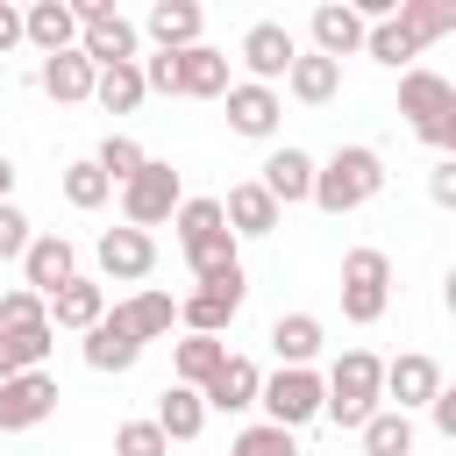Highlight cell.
<instances>
[{
  "label": "cell",
  "mask_w": 456,
  "mask_h": 456,
  "mask_svg": "<svg viewBox=\"0 0 456 456\" xmlns=\"http://www.w3.org/2000/svg\"><path fill=\"white\" fill-rule=\"evenodd\" d=\"M221 107H228V128H235V135H249V142H271V135H278V121H285L278 86H249V78H235V86L221 93Z\"/></svg>",
  "instance_id": "12"
},
{
  "label": "cell",
  "mask_w": 456,
  "mask_h": 456,
  "mask_svg": "<svg viewBox=\"0 0 456 456\" xmlns=\"http://www.w3.org/2000/svg\"><path fill=\"white\" fill-rule=\"evenodd\" d=\"M150 420H157V435H164V442H200V428H207V406H200V392H192V385H164Z\"/></svg>",
  "instance_id": "26"
},
{
  "label": "cell",
  "mask_w": 456,
  "mask_h": 456,
  "mask_svg": "<svg viewBox=\"0 0 456 456\" xmlns=\"http://www.w3.org/2000/svg\"><path fill=\"white\" fill-rule=\"evenodd\" d=\"M21 43H36L43 57L78 50V14H71V0H36V7H21Z\"/></svg>",
  "instance_id": "20"
},
{
  "label": "cell",
  "mask_w": 456,
  "mask_h": 456,
  "mask_svg": "<svg viewBox=\"0 0 456 456\" xmlns=\"http://www.w3.org/2000/svg\"><path fill=\"white\" fill-rule=\"evenodd\" d=\"M256 185H264V192L278 200V214H285V207H299V200H314V157L285 142V150H271V157L256 164Z\"/></svg>",
  "instance_id": "17"
},
{
  "label": "cell",
  "mask_w": 456,
  "mask_h": 456,
  "mask_svg": "<svg viewBox=\"0 0 456 456\" xmlns=\"http://www.w3.org/2000/svg\"><path fill=\"white\" fill-rule=\"evenodd\" d=\"M385 192V157L370 142H342L328 164H314V207L321 214H356Z\"/></svg>",
  "instance_id": "2"
},
{
  "label": "cell",
  "mask_w": 456,
  "mask_h": 456,
  "mask_svg": "<svg viewBox=\"0 0 456 456\" xmlns=\"http://www.w3.org/2000/svg\"><path fill=\"white\" fill-rule=\"evenodd\" d=\"M428 413H435V435H456V392H449V385L428 399Z\"/></svg>",
  "instance_id": "44"
},
{
  "label": "cell",
  "mask_w": 456,
  "mask_h": 456,
  "mask_svg": "<svg viewBox=\"0 0 456 456\" xmlns=\"http://www.w3.org/2000/svg\"><path fill=\"white\" fill-rule=\"evenodd\" d=\"M28 235H36V221H28V214H21L14 200H0V264H21Z\"/></svg>",
  "instance_id": "41"
},
{
  "label": "cell",
  "mask_w": 456,
  "mask_h": 456,
  "mask_svg": "<svg viewBox=\"0 0 456 456\" xmlns=\"http://www.w3.org/2000/svg\"><path fill=\"white\" fill-rule=\"evenodd\" d=\"M200 28H207L200 0H157V7L142 14V28H135V36H150L157 50H192V43H200Z\"/></svg>",
  "instance_id": "21"
},
{
  "label": "cell",
  "mask_w": 456,
  "mask_h": 456,
  "mask_svg": "<svg viewBox=\"0 0 456 456\" xmlns=\"http://www.w3.org/2000/svg\"><path fill=\"white\" fill-rule=\"evenodd\" d=\"M399 114H406V128H413L435 157L456 150V86H449L442 71H428V64L399 71Z\"/></svg>",
  "instance_id": "3"
},
{
  "label": "cell",
  "mask_w": 456,
  "mask_h": 456,
  "mask_svg": "<svg viewBox=\"0 0 456 456\" xmlns=\"http://www.w3.org/2000/svg\"><path fill=\"white\" fill-rule=\"evenodd\" d=\"M285 93H292L299 107H328V100L342 93V64H328V57L299 50V57H292V71H285Z\"/></svg>",
  "instance_id": "28"
},
{
  "label": "cell",
  "mask_w": 456,
  "mask_h": 456,
  "mask_svg": "<svg viewBox=\"0 0 456 456\" xmlns=\"http://www.w3.org/2000/svg\"><path fill=\"white\" fill-rule=\"evenodd\" d=\"M107 321H114L121 335H135V342L150 349V342H164V335L178 328V299H171V292H157V285H142V292L114 299V306H107Z\"/></svg>",
  "instance_id": "13"
},
{
  "label": "cell",
  "mask_w": 456,
  "mask_h": 456,
  "mask_svg": "<svg viewBox=\"0 0 456 456\" xmlns=\"http://www.w3.org/2000/svg\"><path fill=\"white\" fill-rule=\"evenodd\" d=\"M43 314H50V328L86 335V328L107 314V285H100V278H71V285H57V292L43 299Z\"/></svg>",
  "instance_id": "19"
},
{
  "label": "cell",
  "mask_w": 456,
  "mask_h": 456,
  "mask_svg": "<svg viewBox=\"0 0 456 456\" xmlns=\"http://www.w3.org/2000/svg\"><path fill=\"white\" fill-rule=\"evenodd\" d=\"M228 456H299V435H285V428H271V420H249V428L228 442Z\"/></svg>",
  "instance_id": "38"
},
{
  "label": "cell",
  "mask_w": 456,
  "mask_h": 456,
  "mask_svg": "<svg viewBox=\"0 0 456 456\" xmlns=\"http://www.w3.org/2000/svg\"><path fill=\"white\" fill-rule=\"evenodd\" d=\"M306 36H314V57H328V64L363 57V21H356L349 0H321V7L306 14Z\"/></svg>",
  "instance_id": "16"
},
{
  "label": "cell",
  "mask_w": 456,
  "mask_h": 456,
  "mask_svg": "<svg viewBox=\"0 0 456 456\" xmlns=\"http://www.w3.org/2000/svg\"><path fill=\"white\" fill-rule=\"evenodd\" d=\"M256 406H264L271 428L299 435L306 420H321V370H314V363H306V370H271V378L256 385Z\"/></svg>",
  "instance_id": "7"
},
{
  "label": "cell",
  "mask_w": 456,
  "mask_h": 456,
  "mask_svg": "<svg viewBox=\"0 0 456 456\" xmlns=\"http://www.w3.org/2000/svg\"><path fill=\"white\" fill-rule=\"evenodd\" d=\"M363 57H378V64H392V71H413L420 43H413L399 21H370V28H363Z\"/></svg>",
  "instance_id": "36"
},
{
  "label": "cell",
  "mask_w": 456,
  "mask_h": 456,
  "mask_svg": "<svg viewBox=\"0 0 456 456\" xmlns=\"http://www.w3.org/2000/svg\"><path fill=\"white\" fill-rule=\"evenodd\" d=\"M14 43H21V7H7V0H0V57H7Z\"/></svg>",
  "instance_id": "45"
},
{
  "label": "cell",
  "mask_w": 456,
  "mask_h": 456,
  "mask_svg": "<svg viewBox=\"0 0 456 456\" xmlns=\"http://www.w3.org/2000/svg\"><path fill=\"white\" fill-rule=\"evenodd\" d=\"M235 314H242V299H228V292H192V299H178V328H185V335H228Z\"/></svg>",
  "instance_id": "31"
},
{
  "label": "cell",
  "mask_w": 456,
  "mask_h": 456,
  "mask_svg": "<svg viewBox=\"0 0 456 456\" xmlns=\"http://www.w3.org/2000/svg\"><path fill=\"white\" fill-rule=\"evenodd\" d=\"M114 456H171V442L157 435V420H121L114 428Z\"/></svg>",
  "instance_id": "40"
},
{
  "label": "cell",
  "mask_w": 456,
  "mask_h": 456,
  "mask_svg": "<svg viewBox=\"0 0 456 456\" xmlns=\"http://www.w3.org/2000/svg\"><path fill=\"white\" fill-rule=\"evenodd\" d=\"M78 278V249H71V235H28V249H21V285L36 292V299H50L57 285H71Z\"/></svg>",
  "instance_id": "15"
},
{
  "label": "cell",
  "mask_w": 456,
  "mask_h": 456,
  "mask_svg": "<svg viewBox=\"0 0 456 456\" xmlns=\"http://www.w3.org/2000/svg\"><path fill=\"white\" fill-rule=\"evenodd\" d=\"M93 100H100L107 114H135L150 93H142V71H135V64H100V78H93Z\"/></svg>",
  "instance_id": "34"
},
{
  "label": "cell",
  "mask_w": 456,
  "mask_h": 456,
  "mask_svg": "<svg viewBox=\"0 0 456 456\" xmlns=\"http://www.w3.org/2000/svg\"><path fill=\"white\" fill-rule=\"evenodd\" d=\"M428 200L435 207H456V157H435L428 164Z\"/></svg>",
  "instance_id": "43"
},
{
  "label": "cell",
  "mask_w": 456,
  "mask_h": 456,
  "mask_svg": "<svg viewBox=\"0 0 456 456\" xmlns=\"http://www.w3.org/2000/svg\"><path fill=\"white\" fill-rule=\"evenodd\" d=\"M0 200H14V164L0 157Z\"/></svg>",
  "instance_id": "46"
},
{
  "label": "cell",
  "mask_w": 456,
  "mask_h": 456,
  "mask_svg": "<svg viewBox=\"0 0 456 456\" xmlns=\"http://www.w3.org/2000/svg\"><path fill=\"white\" fill-rule=\"evenodd\" d=\"M71 14H78V57H86L93 71L142 57V36H135V21H128L114 0H71Z\"/></svg>",
  "instance_id": "5"
},
{
  "label": "cell",
  "mask_w": 456,
  "mask_h": 456,
  "mask_svg": "<svg viewBox=\"0 0 456 456\" xmlns=\"http://www.w3.org/2000/svg\"><path fill=\"white\" fill-rule=\"evenodd\" d=\"M256 385H264V370H256V356H242V349H228V356L214 363V378L200 385V406H207V413H249V406H256Z\"/></svg>",
  "instance_id": "14"
},
{
  "label": "cell",
  "mask_w": 456,
  "mask_h": 456,
  "mask_svg": "<svg viewBox=\"0 0 456 456\" xmlns=\"http://www.w3.org/2000/svg\"><path fill=\"white\" fill-rule=\"evenodd\" d=\"M392 21H399L413 43H435V36H449V28H456V0H399V7H392Z\"/></svg>",
  "instance_id": "33"
},
{
  "label": "cell",
  "mask_w": 456,
  "mask_h": 456,
  "mask_svg": "<svg viewBox=\"0 0 456 456\" xmlns=\"http://www.w3.org/2000/svg\"><path fill=\"white\" fill-rule=\"evenodd\" d=\"M221 356H228L221 335H178V342H171V385H192V392H200Z\"/></svg>",
  "instance_id": "30"
},
{
  "label": "cell",
  "mask_w": 456,
  "mask_h": 456,
  "mask_svg": "<svg viewBox=\"0 0 456 456\" xmlns=\"http://www.w3.org/2000/svg\"><path fill=\"white\" fill-rule=\"evenodd\" d=\"M57 378L50 370H21V378H0V435H28L57 413Z\"/></svg>",
  "instance_id": "8"
},
{
  "label": "cell",
  "mask_w": 456,
  "mask_h": 456,
  "mask_svg": "<svg viewBox=\"0 0 456 456\" xmlns=\"http://www.w3.org/2000/svg\"><path fill=\"white\" fill-rule=\"evenodd\" d=\"M57 185H64V200H71L78 214H93V207H107V192H114V185L100 178V164H93V157H78V164H64V178H57Z\"/></svg>",
  "instance_id": "37"
},
{
  "label": "cell",
  "mask_w": 456,
  "mask_h": 456,
  "mask_svg": "<svg viewBox=\"0 0 456 456\" xmlns=\"http://www.w3.org/2000/svg\"><path fill=\"white\" fill-rule=\"evenodd\" d=\"M93 164H100V178H107V185L121 192V185H128V178H135V171L150 164V150H142L135 135H121V128H114V135H107V142L93 150Z\"/></svg>",
  "instance_id": "35"
},
{
  "label": "cell",
  "mask_w": 456,
  "mask_h": 456,
  "mask_svg": "<svg viewBox=\"0 0 456 456\" xmlns=\"http://www.w3.org/2000/svg\"><path fill=\"white\" fill-rule=\"evenodd\" d=\"M363 456H413V413H392V406H378L363 428Z\"/></svg>",
  "instance_id": "32"
},
{
  "label": "cell",
  "mask_w": 456,
  "mask_h": 456,
  "mask_svg": "<svg viewBox=\"0 0 456 456\" xmlns=\"http://www.w3.org/2000/svg\"><path fill=\"white\" fill-rule=\"evenodd\" d=\"M57 349V328L36 321V328H0V378H21V370H43Z\"/></svg>",
  "instance_id": "27"
},
{
  "label": "cell",
  "mask_w": 456,
  "mask_h": 456,
  "mask_svg": "<svg viewBox=\"0 0 456 456\" xmlns=\"http://www.w3.org/2000/svg\"><path fill=\"white\" fill-rule=\"evenodd\" d=\"M221 221H228V235H235V242H256V235H271V228H278V200H271L256 178H242V185H228Z\"/></svg>",
  "instance_id": "18"
},
{
  "label": "cell",
  "mask_w": 456,
  "mask_h": 456,
  "mask_svg": "<svg viewBox=\"0 0 456 456\" xmlns=\"http://www.w3.org/2000/svg\"><path fill=\"white\" fill-rule=\"evenodd\" d=\"M185 271H192V285H221V278H235V271H242L235 235H228V228H214V235L185 242Z\"/></svg>",
  "instance_id": "29"
},
{
  "label": "cell",
  "mask_w": 456,
  "mask_h": 456,
  "mask_svg": "<svg viewBox=\"0 0 456 456\" xmlns=\"http://www.w3.org/2000/svg\"><path fill=\"white\" fill-rule=\"evenodd\" d=\"M78 356H86V370H100V378H121V370H135V363H142V342H135V335H121V328L100 314V321L86 328Z\"/></svg>",
  "instance_id": "22"
},
{
  "label": "cell",
  "mask_w": 456,
  "mask_h": 456,
  "mask_svg": "<svg viewBox=\"0 0 456 456\" xmlns=\"http://www.w3.org/2000/svg\"><path fill=\"white\" fill-rule=\"evenodd\" d=\"M378 406H385V356L342 349V356L321 370V413H328L335 428H363Z\"/></svg>",
  "instance_id": "1"
},
{
  "label": "cell",
  "mask_w": 456,
  "mask_h": 456,
  "mask_svg": "<svg viewBox=\"0 0 456 456\" xmlns=\"http://www.w3.org/2000/svg\"><path fill=\"white\" fill-rule=\"evenodd\" d=\"M385 306H392V256L370 249V242H356L342 256V321L349 328H378Z\"/></svg>",
  "instance_id": "4"
},
{
  "label": "cell",
  "mask_w": 456,
  "mask_h": 456,
  "mask_svg": "<svg viewBox=\"0 0 456 456\" xmlns=\"http://www.w3.org/2000/svg\"><path fill=\"white\" fill-rule=\"evenodd\" d=\"M93 78H100V71H93L78 50H57V57H43V64H36V86H43L57 107H78V100H93Z\"/></svg>",
  "instance_id": "25"
},
{
  "label": "cell",
  "mask_w": 456,
  "mask_h": 456,
  "mask_svg": "<svg viewBox=\"0 0 456 456\" xmlns=\"http://www.w3.org/2000/svg\"><path fill=\"white\" fill-rule=\"evenodd\" d=\"M171 228H178V249H185V242H200V235H214V228H228V221H221V200H178V214H171Z\"/></svg>",
  "instance_id": "39"
},
{
  "label": "cell",
  "mask_w": 456,
  "mask_h": 456,
  "mask_svg": "<svg viewBox=\"0 0 456 456\" xmlns=\"http://www.w3.org/2000/svg\"><path fill=\"white\" fill-rule=\"evenodd\" d=\"M178 200H185V178H178L164 157H150V164H142V171L121 185V221L150 235V228H164V221L178 214Z\"/></svg>",
  "instance_id": "6"
},
{
  "label": "cell",
  "mask_w": 456,
  "mask_h": 456,
  "mask_svg": "<svg viewBox=\"0 0 456 456\" xmlns=\"http://www.w3.org/2000/svg\"><path fill=\"white\" fill-rule=\"evenodd\" d=\"M442 385H449V378H442V363H435L428 349H406V356L385 363V406H392V413H420Z\"/></svg>",
  "instance_id": "11"
},
{
  "label": "cell",
  "mask_w": 456,
  "mask_h": 456,
  "mask_svg": "<svg viewBox=\"0 0 456 456\" xmlns=\"http://www.w3.org/2000/svg\"><path fill=\"white\" fill-rule=\"evenodd\" d=\"M321 342H328L321 314H278V321H271V349H278V370H306V363L321 356Z\"/></svg>",
  "instance_id": "24"
},
{
  "label": "cell",
  "mask_w": 456,
  "mask_h": 456,
  "mask_svg": "<svg viewBox=\"0 0 456 456\" xmlns=\"http://www.w3.org/2000/svg\"><path fill=\"white\" fill-rule=\"evenodd\" d=\"M235 57L249 64V86H278V78L292 71V57H299V36H292L285 21H249Z\"/></svg>",
  "instance_id": "9"
},
{
  "label": "cell",
  "mask_w": 456,
  "mask_h": 456,
  "mask_svg": "<svg viewBox=\"0 0 456 456\" xmlns=\"http://www.w3.org/2000/svg\"><path fill=\"white\" fill-rule=\"evenodd\" d=\"M36 321H50L43 299H36L28 285H7V292H0V328H36Z\"/></svg>",
  "instance_id": "42"
},
{
  "label": "cell",
  "mask_w": 456,
  "mask_h": 456,
  "mask_svg": "<svg viewBox=\"0 0 456 456\" xmlns=\"http://www.w3.org/2000/svg\"><path fill=\"white\" fill-rule=\"evenodd\" d=\"M235 78H228V50H214V43H192V50H178V93L185 100H221Z\"/></svg>",
  "instance_id": "23"
},
{
  "label": "cell",
  "mask_w": 456,
  "mask_h": 456,
  "mask_svg": "<svg viewBox=\"0 0 456 456\" xmlns=\"http://www.w3.org/2000/svg\"><path fill=\"white\" fill-rule=\"evenodd\" d=\"M93 256H100V278H114V285H142L150 271H157V235H142V228H107L100 242H93Z\"/></svg>",
  "instance_id": "10"
}]
</instances>
